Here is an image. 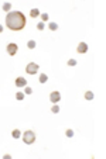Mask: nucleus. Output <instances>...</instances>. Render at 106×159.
<instances>
[{
	"label": "nucleus",
	"instance_id": "obj_1",
	"mask_svg": "<svg viewBox=\"0 0 106 159\" xmlns=\"http://www.w3.org/2000/svg\"><path fill=\"white\" fill-rule=\"evenodd\" d=\"M6 24L11 31H20L26 27V17L21 11H10L6 16Z\"/></svg>",
	"mask_w": 106,
	"mask_h": 159
},
{
	"label": "nucleus",
	"instance_id": "obj_2",
	"mask_svg": "<svg viewBox=\"0 0 106 159\" xmlns=\"http://www.w3.org/2000/svg\"><path fill=\"white\" fill-rule=\"evenodd\" d=\"M23 141H24V144H27V145H31V144H34V141H35V134H34V131H26L24 134H23Z\"/></svg>",
	"mask_w": 106,
	"mask_h": 159
},
{
	"label": "nucleus",
	"instance_id": "obj_3",
	"mask_svg": "<svg viewBox=\"0 0 106 159\" xmlns=\"http://www.w3.org/2000/svg\"><path fill=\"white\" fill-rule=\"evenodd\" d=\"M38 69H40V66L37 65V63L30 62L27 66H26V72H27L28 75H35L37 72H38Z\"/></svg>",
	"mask_w": 106,
	"mask_h": 159
},
{
	"label": "nucleus",
	"instance_id": "obj_4",
	"mask_svg": "<svg viewBox=\"0 0 106 159\" xmlns=\"http://www.w3.org/2000/svg\"><path fill=\"white\" fill-rule=\"evenodd\" d=\"M50 100H51V103H58L60 102V100H61V93H60V91H52V93H51L50 94Z\"/></svg>",
	"mask_w": 106,
	"mask_h": 159
},
{
	"label": "nucleus",
	"instance_id": "obj_5",
	"mask_svg": "<svg viewBox=\"0 0 106 159\" xmlns=\"http://www.w3.org/2000/svg\"><path fill=\"white\" fill-rule=\"evenodd\" d=\"M7 52H9V55H16L17 52V44H14V42H10L9 45H7Z\"/></svg>",
	"mask_w": 106,
	"mask_h": 159
},
{
	"label": "nucleus",
	"instance_id": "obj_6",
	"mask_svg": "<svg viewBox=\"0 0 106 159\" xmlns=\"http://www.w3.org/2000/svg\"><path fill=\"white\" fill-rule=\"evenodd\" d=\"M76 51H78V54H86L88 52V44L86 42H79Z\"/></svg>",
	"mask_w": 106,
	"mask_h": 159
},
{
	"label": "nucleus",
	"instance_id": "obj_7",
	"mask_svg": "<svg viewBox=\"0 0 106 159\" xmlns=\"http://www.w3.org/2000/svg\"><path fill=\"white\" fill-rule=\"evenodd\" d=\"M16 86L17 87H26V86H27V80L20 76V78H17L16 79Z\"/></svg>",
	"mask_w": 106,
	"mask_h": 159
},
{
	"label": "nucleus",
	"instance_id": "obj_8",
	"mask_svg": "<svg viewBox=\"0 0 106 159\" xmlns=\"http://www.w3.org/2000/svg\"><path fill=\"white\" fill-rule=\"evenodd\" d=\"M30 16H31V17H38L40 16V10L38 9H31V11H30Z\"/></svg>",
	"mask_w": 106,
	"mask_h": 159
},
{
	"label": "nucleus",
	"instance_id": "obj_9",
	"mask_svg": "<svg viewBox=\"0 0 106 159\" xmlns=\"http://www.w3.org/2000/svg\"><path fill=\"white\" fill-rule=\"evenodd\" d=\"M11 135H13L14 139H18V138L21 136V132H20V130H14L13 132H11Z\"/></svg>",
	"mask_w": 106,
	"mask_h": 159
},
{
	"label": "nucleus",
	"instance_id": "obj_10",
	"mask_svg": "<svg viewBox=\"0 0 106 159\" xmlns=\"http://www.w3.org/2000/svg\"><path fill=\"white\" fill-rule=\"evenodd\" d=\"M47 80H48V76H47L45 73H41V75H40V83H45Z\"/></svg>",
	"mask_w": 106,
	"mask_h": 159
},
{
	"label": "nucleus",
	"instance_id": "obj_11",
	"mask_svg": "<svg viewBox=\"0 0 106 159\" xmlns=\"http://www.w3.org/2000/svg\"><path fill=\"white\" fill-rule=\"evenodd\" d=\"M35 45H37V44H35V41H34V40H30L27 42V46L30 48V49H34V48H35Z\"/></svg>",
	"mask_w": 106,
	"mask_h": 159
},
{
	"label": "nucleus",
	"instance_id": "obj_12",
	"mask_svg": "<svg viewBox=\"0 0 106 159\" xmlns=\"http://www.w3.org/2000/svg\"><path fill=\"white\" fill-rule=\"evenodd\" d=\"M93 93H92V91H86V93H85V99H86V100H92V99H93Z\"/></svg>",
	"mask_w": 106,
	"mask_h": 159
},
{
	"label": "nucleus",
	"instance_id": "obj_13",
	"mask_svg": "<svg viewBox=\"0 0 106 159\" xmlns=\"http://www.w3.org/2000/svg\"><path fill=\"white\" fill-rule=\"evenodd\" d=\"M1 9H3L4 11H10V10H11V4H10V3H4V4L1 6Z\"/></svg>",
	"mask_w": 106,
	"mask_h": 159
},
{
	"label": "nucleus",
	"instance_id": "obj_14",
	"mask_svg": "<svg viewBox=\"0 0 106 159\" xmlns=\"http://www.w3.org/2000/svg\"><path fill=\"white\" fill-rule=\"evenodd\" d=\"M48 28H50L51 31H55V30L58 28V24H57V23H50V24H48Z\"/></svg>",
	"mask_w": 106,
	"mask_h": 159
},
{
	"label": "nucleus",
	"instance_id": "obj_15",
	"mask_svg": "<svg viewBox=\"0 0 106 159\" xmlns=\"http://www.w3.org/2000/svg\"><path fill=\"white\" fill-rule=\"evenodd\" d=\"M16 99H17V100H23V99H24V93L17 91V93H16Z\"/></svg>",
	"mask_w": 106,
	"mask_h": 159
},
{
	"label": "nucleus",
	"instance_id": "obj_16",
	"mask_svg": "<svg viewBox=\"0 0 106 159\" xmlns=\"http://www.w3.org/2000/svg\"><path fill=\"white\" fill-rule=\"evenodd\" d=\"M51 111H52V113H60V107H58L57 104H54L52 108H51Z\"/></svg>",
	"mask_w": 106,
	"mask_h": 159
},
{
	"label": "nucleus",
	"instance_id": "obj_17",
	"mask_svg": "<svg viewBox=\"0 0 106 159\" xmlns=\"http://www.w3.org/2000/svg\"><path fill=\"white\" fill-rule=\"evenodd\" d=\"M65 135H67L68 138H72V136H74V131H72V130H67Z\"/></svg>",
	"mask_w": 106,
	"mask_h": 159
},
{
	"label": "nucleus",
	"instance_id": "obj_18",
	"mask_svg": "<svg viewBox=\"0 0 106 159\" xmlns=\"http://www.w3.org/2000/svg\"><path fill=\"white\" fill-rule=\"evenodd\" d=\"M75 65H76V61L75 59H69L68 61V66H75Z\"/></svg>",
	"mask_w": 106,
	"mask_h": 159
},
{
	"label": "nucleus",
	"instance_id": "obj_19",
	"mask_svg": "<svg viewBox=\"0 0 106 159\" xmlns=\"http://www.w3.org/2000/svg\"><path fill=\"white\" fill-rule=\"evenodd\" d=\"M41 18H43V21H48V18H50V16H48L47 13H44V14H41Z\"/></svg>",
	"mask_w": 106,
	"mask_h": 159
},
{
	"label": "nucleus",
	"instance_id": "obj_20",
	"mask_svg": "<svg viewBox=\"0 0 106 159\" xmlns=\"http://www.w3.org/2000/svg\"><path fill=\"white\" fill-rule=\"evenodd\" d=\"M24 93H26V94H31V93H33V90H31V87H28V86H26V89H24Z\"/></svg>",
	"mask_w": 106,
	"mask_h": 159
},
{
	"label": "nucleus",
	"instance_id": "obj_21",
	"mask_svg": "<svg viewBox=\"0 0 106 159\" xmlns=\"http://www.w3.org/2000/svg\"><path fill=\"white\" fill-rule=\"evenodd\" d=\"M37 30L43 31V30H44V23H38V24H37Z\"/></svg>",
	"mask_w": 106,
	"mask_h": 159
},
{
	"label": "nucleus",
	"instance_id": "obj_22",
	"mask_svg": "<svg viewBox=\"0 0 106 159\" xmlns=\"http://www.w3.org/2000/svg\"><path fill=\"white\" fill-rule=\"evenodd\" d=\"M3 158H4V159H11V155H9V153H7V155H4Z\"/></svg>",
	"mask_w": 106,
	"mask_h": 159
},
{
	"label": "nucleus",
	"instance_id": "obj_23",
	"mask_svg": "<svg viewBox=\"0 0 106 159\" xmlns=\"http://www.w3.org/2000/svg\"><path fill=\"white\" fill-rule=\"evenodd\" d=\"M0 33H3V25H0Z\"/></svg>",
	"mask_w": 106,
	"mask_h": 159
}]
</instances>
